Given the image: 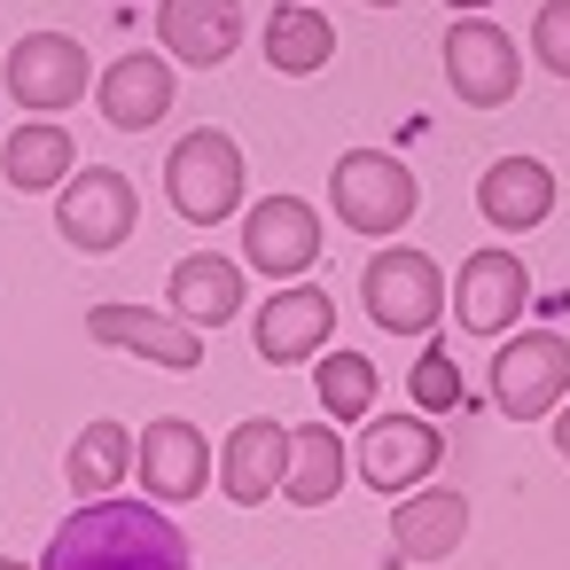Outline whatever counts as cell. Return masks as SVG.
I'll use <instances>...</instances> for the list:
<instances>
[{"instance_id": "7c38bea8", "label": "cell", "mask_w": 570, "mask_h": 570, "mask_svg": "<svg viewBox=\"0 0 570 570\" xmlns=\"http://www.w3.org/2000/svg\"><path fill=\"white\" fill-rule=\"evenodd\" d=\"M438 453H445V438H438L430 414H367V430H360V476L383 500L430 484L438 476Z\"/></svg>"}, {"instance_id": "d4e9b609", "label": "cell", "mask_w": 570, "mask_h": 570, "mask_svg": "<svg viewBox=\"0 0 570 570\" xmlns=\"http://www.w3.org/2000/svg\"><path fill=\"white\" fill-rule=\"evenodd\" d=\"M313 399H321L328 422H367V414H375V360L328 344V352L313 360Z\"/></svg>"}, {"instance_id": "277c9868", "label": "cell", "mask_w": 570, "mask_h": 570, "mask_svg": "<svg viewBox=\"0 0 570 570\" xmlns=\"http://www.w3.org/2000/svg\"><path fill=\"white\" fill-rule=\"evenodd\" d=\"M360 297H367V321L391 328V336H430V328L445 321V274H438V258L414 250V243L375 250L367 274H360Z\"/></svg>"}, {"instance_id": "d6986e66", "label": "cell", "mask_w": 570, "mask_h": 570, "mask_svg": "<svg viewBox=\"0 0 570 570\" xmlns=\"http://www.w3.org/2000/svg\"><path fill=\"white\" fill-rule=\"evenodd\" d=\"M95 102H102V118L118 126V134H149V126H165V110H173V56H118L102 79H95Z\"/></svg>"}, {"instance_id": "7a4b0ae2", "label": "cell", "mask_w": 570, "mask_h": 570, "mask_svg": "<svg viewBox=\"0 0 570 570\" xmlns=\"http://www.w3.org/2000/svg\"><path fill=\"white\" fill-rule=\"evenodd\" d=\"M243 180H250V165H243L235 134H219V126L180 134L173 157H165V196H173V212H180L188 227L235 219V212H243Z\"/></svg>"}, {"instance_id": "f1b7e54d", "label": "cell", "mask_w": 570, "mask_h": 570, "mask_svg": "<svg viewBox=\"0 0 570 570\" xmlns=\"http://www.w3.org/2000/svg\"><path fill=\"white\" fill-rule=\"evenodd\" d=\"M445 9H453V17H484V9H492V0H445Z\"/></svg>"}, {"instance_id": "cb8c5ba5", "label": "cell", "mask_w": 570, "mask_h": 570, "mask_svg": "<svg viewBox=\"0 0 570 570\" xmlns=\"http://www.w3.org/2000/svg\"><path fill=\"white\" fill-rule=\"evenodd\" d=\"M134 476V430L126 422H87L79 438H71V453H63V484L79 492V500H110L118 484Z\"/></svg>"}, {"instance_id": "5b68a950", "label": "cell", "mask_w": 570, "mask_h": 570, "mask_svg": "<svg viewBox=\"0 0 570 570\" xmlns=\"http://www.w3.org/2000/svg\"><path fill=\"white\" fill-rule=\"evenodd\" d=\"M141 227V196L118 165H79L63 188H56V235L79 250V258H110L126 235Z\"/></svg>"}, {"instance_id": "7402d4cb", "label": "cell", "mask_w": 570, "mask_h": 570, "mask_svg": "<svg viewBox=\"0 0 570 570\" xmlns=\"http://www.w3.org/2000/svg\"><path fill=\"white\" fill-rule=\"evenodd\" d=\"M344 438H336V422L321 414V422H305V430H289V469H282V500L289 508H328L336 492H344Z\"/></svg>"}, {"instance_id": "44dd1931", "label": "cell", "mask_w": 570, "mask_h": 570, "mask_svg": "<svg viewBox=\"0 0 570 570\" xmlns=\"http://www.w3.org/2000/svg\"><path fill=\"white\" fill-rule=\"evenodd\" d=\"M173 313L196 321V328H227L243 313V258H219V250H188L173 266Z\"/></svg>"}, {"instance_id": "9c48e42d", "label": "cell", "mask_w": 570, "mask_h": 570, "mask_svg": "<svg viewBox=\"0 0 570 570\" xmlns=\"http://www.w3.org/2000/svg\"><path fill=\"white\" fill-rule=\"evenodd\" d=\"M134 476L157 508H180V500H204V484H219V453L204 445V430L188 414H157L134 438Z\"/></svg>"}, {"instance_id": "30bf717a", "label": "cell", "mask_w": 570, "mask_h": 570, "mask_svg": "<svg viewBox=\"0 0 570 570\" xmlns=\"http://www.w3.org/2000/svg\"><path fill=\"white\" fill-rule=\"evenodd\" d=\"M321 258V212L305 196H258L243 204V266L266 282H297Z\"/></svg>"}, {"instance_id": "ac0fdd59", "label": "cell", "mask_w": 570, "mask_h": 570, "mask_svg": "<svg viewBox=\"0 0 570 570\" xmlns=\"http://www.w3.org/2000/svg\"><path fill=\"white\" fill-rule=\"evenodd\" d=\"M282 469H289V430L274 414H250V422L227 430V445H219V492L235 508H266L282 492Z\"/></svg>"}, {"instance_id": "4fadbf2b", "label": "cell", "mask_w": 570, "mask_h": 570, "mask_svg": "<svg viewBox=\"0 0 570 570\" xmlns=\"http://www.w3.org/2000/svg\"><path fill=\"white\" fill-rule=\"evenodd\" d=\"M328 336H336V305H328V289H313L305 274H297L289 289H274V297L258 305V321H250V344H258L266 367H305V360L328 352Z\"/></svg>"}, {"instance_id": "5bb4252c", "label": "cell", "mask_w": 570, "mask_h": 570, "mask_svg": "<svg viewBox=\"0 0 570 570\" xmlns=\"http://www.w3.org/2000/svg\"><path fill=\"white\" fill-rule=\"evenodd\" d=\"M87 336L110 344V352H134L149 367H204V328L180 321V313H149V305H87Z\"/></svg>"}, {"instance_id": "484cf974", "label": "cell", "mask_w": 570, "mask_h": 570, "mask_svg": "<svg viewBox=\"0 0 570 570\" xmlns=\"http://www.w3.org/2000/svg\"><path fill=\"white\" fill-rule=\"evenodd\" d=\"M406 399H414L422 414H461L469 383H461V367H453V344L414 352V367H406Z\"/></svg>"}, {"instance_id": "f546056e", "label": "cell", "mask_w": 570, "mask_h": 570, "mask_svg": "<svg viewBox=\"0 0 570 570\" xmlns=\"http://www.w3.org/2000/svg\"><path fill=\"white\" fill-rule=\"evenodd\" d=\"M367 9H406V0H367Z\"/></svg>"}, {"instance_id": "ba28073f", "label": "cell", "mask_w": 570, "mask_h": 570, "mask_svg": "<svg viewBox=\"0 0 570 570\" xmlns=\"http://www.w3.org/2000/svg\"><path fill=\"white\" fill-rule=\"evenodd\" d=\"M445 87H453V102H469V110L515 102V87H523V48H515V32H500L492 17H453V32H445Z\"/></svg>"}, {"instance_id": "52a82bcc", "label": "cell", "mask_w": 570, "mask_h": 570, "mask_svg": "<svg viewBox=\"0 0 570 570\" xmlns=\"http://www.w3.org/2000/svg\"><path fill=\"white\" fill-rule=\"evenodd\" d=\"M0 87H9V102H24L32 118L71 110V102L95 87L87 40H71V32H24V40L9 48V63H0Z\"/></svg>"}, {"instance_id": "e0dca14e", "label": "cell", "mask_w": 570, "mask_h": 570, "mask_svg": "<svg viewBox=\"0 0 570 570\" xmlns=\"http://www.w3.org/2000/svg\"><path fill=\"white\" fill-rule=\"evenodd\" d=\"M554 173L539 165V157H492L484 173H476V212H484V227H500V235H531V227H547L554 219Z\"/></svg>"}, {"instance_id": "8fae6325", "label": "cell", "mask_w": 570, "mask_h": 570, "mask_svg": "<svg viewBox=\"0 0 570 570\" xmlns=\"http://www.w3.org/2000/svg\"><path fill=\"white\" fill-rule=\"evenodd\" d=\"M445 297H453L461 336H508L515 313H523V297H531V274H523V258L508 243H484V250L461 258V274H453Z\"/></svg>"}, {"instance_id": "603a6c76", "label": "cell", "mask_w": 570, "mask_h": 570, "mask_svg": "<svg viewBox=\"0 0 570 570\" xmlns=\"http://www.w3.org/2000/svg\"><path fill=\"white\" fill-rule=\"evenodd\" d=\"M266 63L282 71V79H313V71H328V56H336V24L313 9V0H282V9L266 17Z\"/></svg>"}, {"instance_id": "8992f818", "label": "cell", "mask_w": 570, "mask_h": 570, "mask_svg": "<svg viewBox=\"0 0 570 570\" xmlns=\"http://www.w3.org/2000/svg\"><path fill=\"white\" fill-rule=\"evenodd\" d=\"M570 399V344L554 328H508L492 352V406L508 422H547Z\"/></svg>"}, {"instance_id": "4316f807", "label": "cell", "mask_w": 570, "mask_h": 570, "mask_svg": "<svg viewBox=\"0 0 570 570\" xmlns=\"http://www.w3.org/2000/svg\"><path fill=\"white\" fill-rule=\"evenodd\" d=\"M531 56H539V71L570 79V0H539V17H531Z\"/></svg>"}, {"instance_id": "83f0119b", "label": "cell", "mask_w": 570, "mask_h": 570, "mask_svg": "<svg viewBox=\"0 0 570 570\" xmlns=\"http://www.w3.org/2000/svg\"><path fill=\"white\" fill-rule=\"evenodd\" d=\"M547 422H554V453H562V461H570V399H562V406H554V414H547Z\"/></svg>"}, {"instance_id": "4dcf8cb0", "label": "cell", "mask_w": 570, "mask_h": 570, "mask_svg": "<svg viewBox=\"0 0 570 570\" xmlns=\"http://www.w3.org/2000/svg\"><path fill=\"white\" fill-rule=\"evenodd\" d=\"M0 570H24V562H17V554H0Z\"/></svg>"}, {"instance_id": "3957f363", "label": "cell", "mask_w": 570, "mask_h": 570, "mask_svg": "<svg viewBox=\"0 0 570 570\" xmlns=\"http://www.w3.org/2000/svg\"><path fill=\"white\" fill-rule=\"evenodd\" d=\"M422 188H414V165H399L391 149H344L336 173H328V212L352 227V235H399L414 219Z\"/></svg>"}, {"instance_id": "2e32d148", "label": "cell", "mask_w": 570, "mask_h": 570, "mask_svg": "<svg viewBox=\"0 0 570 570\" xmlns=\"http://www.w3.org/2000/svg\"><path fill=\"white\" fill-rule=\"evenodd\" d=\"M157 40L188 71H219L243 48V0H157Z\"/></svg>"}, {"instance_id": "6da1fadb", "label": "cell", "mask_w": 570, "mask_h": 570, "mask_svg": "<svg viewBox=\"0 0 570 570\" xmlns=\"http://www.w3.org/2000/svg\"><path fill=\"white\" fill-rule=\"evenodd\" d=\"M40 570H196V554H188V531L149 492L141 500L110 492V500H79L56 523Z\"/></svg>"}, {"instance_id": "ffe728a7", "label": "cell", "mask_w": 570, "mask_h": 570, "mask_svg": "<svg viewBox=\"0 0 570 570\" xmlns=\"http://www.w3.org/2000/svg\"><path fill=\"white\" fill-rule=\"evenodd\" d=\"M79 165L87 157H79V141L56 118H32V126H17L9 141H0V180H9L17 196H56Z\"/></svg>"}, {"instance_id": "9a60e30c", "label": "cell", "mask_w": 570, "mask_h": 570, "mask_svg": "<svg viewBox=\"0 0 570 570\" xmlns=\"http://www.w3.org/2000/svg\"><path fill=\"white\" fill-rule=\"evenodd\" d=\"M469 539V492L453 484H414L391 508V562H445Z\"/></svg>"}]
</instances>
